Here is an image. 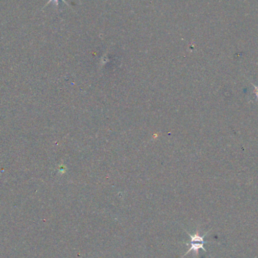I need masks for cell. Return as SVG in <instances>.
Returning <instances> with one entry per match:
<instances>
[{
  "label": "cell",
  "mask_w": 258,
  "mask_h": 258,
  "mask_svg": "<svg viewBox=\"0 0 258 258\" xmlns=\"http://www.w3.org/2000/svg\"><path fill=\"white\" fill-rule=\"evenodd\" d=\"M188 233L189 236L190 237L191 241L190 243H186V245H189L190 248H189V250L187 252V253L185 254L184 256H186V255H188V254H189L190 252H194L195 254L198 256V255H199V249H202V250L205 251V252H207L204 247L205 244L206 243L204 238L208 233H206V235H199V231H197L194 235H191L189 233Z\"/></svg>",
  "instance_id": "6da1fadb"
},
{
  "label": "cell",
  "mask_w": 258,
  "mask_h": 258,
  "mask_svg": "<svg viewBox=\"0 0 258 258\" xmlns=\"http://www.w3.org/2000/svg\"><path fill=\"white\" fill-rule=\"evenodd\" d=\"M60 0H49L47 3L46 4V5H45V7L47 6V5H48V4L51 3V2H54V3H55V5H56V6H58V2H59ZM61 1H63V2H64V3H66V5H68V6H70L69 4L68 3V2L65 1V0H61ZM44 7V8H45Z\"/></svg>",
  "instance_id": "7a4b0ae2"
}]
</instances>
